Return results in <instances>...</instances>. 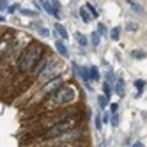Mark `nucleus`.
Masks as SVG:
<instances>
[{"label":"nucleus","mask_w":147,"mask_h":147,"mask_svg":"<svg viewBox=\"0 0 147 147\" xmlns=\"http://www.w3.org/2000/svg\"><path fill=\"white\" fill-rule=\"evenodd\" d=\"M45 53V46L41 45V43H36V41H32L25 50H23V53L20 55L18 59V69L22 71V73H27L30 71L37 62H41V57H43Z\"/></svg>","instance_id":"1"},{"label":"nucleus","mask_w":147,"mask_h":147,"mask_svg":"<svg viewBox=\"0 0 147 147\" xmlns=\"http://www.w3.org/2000/svg\"><path fill=\"white\" fill-rule=\"evenodd\" d=\"M73 126H75V121L73 119H69V121H66V122H59V124H55L53 128H50L48 131H46V138H53V136H59V135H64L66 131H69Z\"/></svg>","instance_id":"2"},{"label":"nucleus","mask_w":147,"mask_h":147,"mask_svg":"<svg viewBox=\"0 0 147 147\" xmlns=\"http://www.w3.org/2000/svg\"><path fill=\"white\" fill-rule=\"evenodd\" d=\"M75 96H76L75 89H73V87H66V89L57 90V94H55V101H57V103H69V101L75 99Z\"/></svg>","instance_id":"3"},{"label":"nucleus","mask_w":147,"mask_h":147,"mask_svg":"<svg viewBox=\"0 0 147 147\" xmlns=\"http://www.w3.org/2000/svg\"><path fill=\"white\" fill-rule=\"evenodd\" d=\"M60 87H62V78H60V76H55L53 80L46 82L45 85H43V92H45V94H51V92L60 90Z\"/></svg>","instance_id":"4"},{"label":"nucleus","mask_w":147,"mask_h":147,"mask_svg":"<svg viewBox=\"0 0 147 147\" xmlns=\"http://www.w3.org/2000/svg\"><path fill=\"white\" fill-rule=\"evenodd\" d=\"M59 69H60V66L57 64V62H51L50 64V67H45L43 69V73H41V76L43 78H46V82H50V80H53L55 76H59L57 73H59Z\"/></svg>","instance_id":"5"},{"label":"nucleus","mask_w":147,"mask_h":147,"mask_svg":"<svg viewBox=\"0 0 147 147\" xmlns=\"http://www.w3.org/2000/svg\"><path fill=\"white\" fill-rule=\"evenodd\" d=\"M73 67H75V71L78 73V76L83 80V83L89 87V90H90V85H89V78H90V75H89V67H80L78 64H73Z\"/></svg>","instance_id":"6"},{"label":"nucleus","mask_w":147,"mask_h":147,"mask_svg":"<svg viewBox=\"0 0 147 147\" xmlns=\"http://www.w3.org/2000/svg\"><path fill=\"white\" fill-rule=\"evenodd\" d=\"M55 48H57V51L60 53V57H69V51H67V46L62 43L60 39H57L55 41Z\"/></svg>","instance_id":"7"},{"label":"nucleus","mask_w":147,"mask_h":147,"mask_svg":"<svg viewBox=\"0 0 147 147\" xmlns=\"http://www.w3.org/2000/svg\"><path fill=\"white\" fill-rule=\"evenodd\" d=\"M80 18H82V22H83V23H89L90 20H92V14L89 13V9H87V5L80 9Z\"/></svg>","instance_id":"8"},{"label":"nucleus","mask_w":147,"mask_h":147,"mask_svg":"<svg viewBox=\"0 0 147 147\" xmlns=\"http://www.w3.org/2000/svg\"><path fill=\"white\" fill-rule=\"evenodd\" d=\"M55 32H57V34H59L62 39H67V37H69V34H67L66 27H62L60 23H57V25H55Z\"/></svg>","instance_id":"9"},{"label":"nucleus","mask_w":147,"mask_h":147,"mask_svg":"<svg viewBox=\"0 0 147 147\" xmlns=\"http://www.w3.org/2000/svg\"><path fill=\"white\" fill-rule=\"evenodd\" d=\"M41 4H43V9H45L46 13L55 16V9H53V5H51V0H41Z\"/></svg>","instance_id":"10"},{"label":"nucleus","mask_w":147,"mask_h":147,"mask_svg":"<svg viewBox=\"0 0 147 147\" xmlns=\"http://www.w3.org/2000/svg\"><path fill=\"white\" fill-rule=\"evenodd\" d=\"M126 2L129 4V7L133 9L135 13H138V14H142V13H144V7H142V5H140L138 2H135V0H126Z\"/></svg>","instance_id":"11"},{"label":"nucleus","mask_w":147,"mask_h":147,"mask_svg":"<svg viewBox=\"0 0 147 147\" xmlns=\"http://www.w3.org/2000/svg\"><path fill=\"white\" fill-rule=\"evenodd\" d=\"M115 92L119 96H124V80L122 78H117V82H115Z\"/></svg>","instance_id":"12"},{"label":"nucleus","mask_w":147,"mask_h":147,"mask_svg":"<svg viewBox=\"0 0 147 147\" xmlns=\"http://www.w3.org/2000/svg\"><path fill=\"white\" fill-rule=\"evenodd\" d=\"M75 37H76V41H78V45H80V46H87L89 41H87V37L83 36L82 32H76V34H75Z\"/></svg>","instance_id":"13"},{"label":"nucleus","mask_w":147,"mask_h":147,"mask_svg":"<svg viewBox=\"0 0 147 147\" xmlns=\"http://www.w3.org/2000/svg\"><path fill=\"white\" fill-rule=\"evenodd\" d=\"M89 75H90V80H99V71H98V67L90 66L89 67Z\"/></svg>","instance_id":"14"},{"label":"nucleus","mask_w":147,"mask_h":147,"mask_svg":"<svg viewBox=\"0 0 147 147\" xmlns=\"http://www.w3.org/2000/svg\"><path fill=\"white\" fill-rule=\"evenodd\" d=\"M98 103H99L101 108H107V107H108V98L105 96V94H101V96L98 98Z\"/></svg>","instance_id":"15"},{"label":"nucleus","mask_w":147,"mask_h":147,"mask_svg":"<svg viewBox=\"0 0 147 147\" xmlns=\"http://www.w3.org/2000/svg\"><path fill=\"white\" fill-rule=\"evenodd\" d=\"M119 36H121V28H119V27H115V28H112V30H110V37H112L113 41H117V39H119Z\"/></svg>","instance_id":"16"},{"label":"nucleus","mask_w":147,"mask_h":147,"mask_svg":"<svg viewBox=\"0 0 147 147\" xmlns=\"http://www.w3.org/2000/svg\"><path fill=\"white\" fill-rule=\"evenodd\" d=\"M99 36H101L99 32H92V34H90V41H92V45H94V46H98V45H99Z\"/></svg>","instance_id":"17"},{"label":"nucleus","mask_w":147,"mask_h":147,"mask_svg":"<svg viewBox=\"0 0 147 147\" xmlns=\"http://www.w3.org/2000/svg\"><path fill=\"white\" fill-rule=\"evenodd\" d=\"M103 94H105L107 98H110V96H112V89H110V85H108L107 82L103 83Z\"/></svg>","instance_id":"18"},{"label":"nucleus","mask_w":147,"mask_h":147,"mask_svg":"<svg viewBox=\"0 0 147 147\" xmlns=\"http://www.w3.org/2000/svg\"><path fill=\"white\" fill-rule=\"evenodd\" d=\"M131 55H133L135 59H144V57H145V51H142V50H135Z\"/></svg>","instance_id":"19"},{"label":"nucleus","mask_w":147,"mask_h":147,"mask_svg":"<svg viewBox=\"0 0 147 147\" xmlns=\"http://www.w3.org/2000/svg\"><path fill=\"white\" fill-rule=\"evenodd\" d=\"M85 5H87V9H89V13L92 14V18H98V11L94 9V5H92V4H85Z\"/></svg>","instance_id":"20"},{"label":"nucleus","mask_w":147,"mask_h":147,"mask_svg":"<svg viewBox=\"0 0 147 147\" xmlns=\"http://www.w3.org/2000/svg\"><path fill=\"white\" fill-rule=\"evenodd\" d=\"M98 32H99L101 36H107V32H108V30H107V27H105L103 23H99V25H98Z\"/></svg>","instance_id":"21"},{"label":"nucleus","mask_w":147,"mask_h":147,"mask_svg":"<svg viewBox=\"0 0 147 147\" xmlns=\"http://www.w3.org/2000/svg\"><path fill=\"white\" fill-rule=\"evenodd\" d=\"M51 5L55 9V18H59V0H51Z\"/></svg>","instance_id":"22"},{"label":"nucleus","mask_w":147,"mask_h":147,"mask_svg":"<svg viewBox=\"0 0 147 147\" xmlns=\"http://www.w3.org/2000/svg\"><path fill=\"white\" fill-rule=\"evenodd\" d=\"M126 28H128L129 32H136V30H138V25H136V23H128V27H126Z\"/></svg>","instance_id":"23"},{"label":"nucleus","mask_w":147,"mask_h":147,"mask_svg":"<svg viewBox=\"0 0 147 147\" xmlns=\"http://www.w3.org/2000/svg\"><path fill=\"white\" fill-rule=\"evenodd\" d=\"M144 85H145V82H144V80H136V82H135V87L138 89V90H142Z\"/></svg>","instance_id":"24"},{"label":"nucleus","mask_w":147,"mask_h":147,"mask_svg":"<svg viewBox=\"0 0 147 147\" xmlns=\"http://www.w3.org/2000/svg\"><path fill=\"white\" fill-rule=\"evenodd\" d=\"M117 122H119V115L112 113V126H117Z\"/></svg>","instance_id":"25"},{"label":"nucleus","mask_w":147,"mask_h":147,"mask_svg":"<svg viewBox=\"0 0 147 147\" xmlns=\"http://www.w3.org/2000/svg\"><path fill=\"white\" fill-rule=\"evenodd\" d=\"M110 108H112V113H117V110H119V105H117V103H112V105H110Z\"/></svg>","instance_id":"26"},{"label":"nucleus","mask_w":147,"mask_h":147,"mask_svg":"<svg viewBox=\"0 0 147 147\" xmlns=\"http://www.w3.org/2000/svg\"><path fill=\"white\" fill-rule=\"evenodd\" d=\"M96 128L101 129V115H96Z\"/></svg>","instance_id":"27"},{"label":"nucleus","mask_w":147,"mask_h":147,"mask_svg":"<svg viewBox=\"0 0 147 147\" xmlns=\"http://www.w3.org/2000/svg\"><path fill=\"white\" fill-rule=\"evenodd\" d=\"M37 30H39V32L43 34V36H50V32H48V28H41V27H37Z\"/></svg>","instance_id":"28"},{"label":"nucleus","mask_w":147,"mask_h":147,"mask_svg":"<svg viewBox=\"0 0 147 147\" xmlns=\"http://www.w3.org/2000/svg\"><path fill=\"white\" fill-rule=\"evenodd\" d=\"M0 5H2V9H5V7H7V0H2V2H0Z\"/></svg>","instance_id":"29"},{"label":"nucleus","mask_w":147,"mask_h":147,"mask_svg":"<svg viewBox=\"0 0 147 147\" xmlns=\"http://www.w3.org/2000/svg\"><path fill=\"white\" fill-rule=\"evenodd\" d=\"M108 119H110V115H108V113H105V115H103V122H107Z\"/></svg>","instance_id":"30"},{"label":"nucleus","mask_w":147,"mask_h":147,"mask_svg":"<svg viewBox=\"0 0 147 147\" xmlns=\"http://www.w3.org/2000/svg\"><path fill=\"white\" fill-rule=\"evenodd\" d=\"M133 147H144V145H142V144H140V142H136V144H135V145H133Z\"/></svg>","instance_id":"31"}]
</instances>
